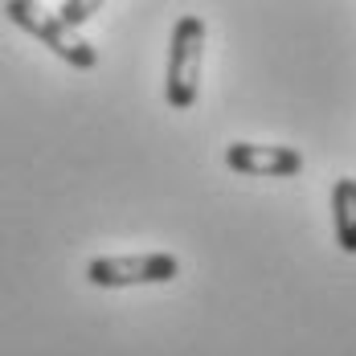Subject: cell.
<instances>
[{"instance_id":"obj_1","label":"cell","mask_w":356,"mask_h":356,"mask_svg":"<svg viewBox=\"0 0 356 356\" xmlns=\"http://www.w3.org/2000/svg\"><path fill=\"white\" fill-rule=\"evenodd\" d=\"M201 66H205V21L184 13L172 25L168 41V70H164V103L172 111H193L201 95Z\"/></svg>"},{"instance_id":"obj_2","label":"cell","mask_w":356,"mask_h":356,"mask_svg":"<svg viewBox=\"0 0 356 356\" xmlns=\"http://www.w3.org/2000/svg\"><path fill=\"white\" fill-rule=\"evenodd\" d=\"M180 275V258L168 250H147V254H103L86 262V283L103 291L123 286H160Z\"/></svg>"},{"instance_id":"obj_3","label":"cell","mask_w":356,"mask_h":356,"mask_svg":"<svg viewBox=\"0 0 356 356\" xmlns=\"http://www.w3.org/2000/svg\"><path fill=\"white\" fill-rule=\"evenodd\" d=\"M4 17L17 25V29H25L29 37H37L49 54H58L66 66L74 70H95L99 66V54H95V45L90 41H82V37L66 29L54 13H45L41 4H29V0H8L4 4Z\"/></svg>"},{"instance_id":"obj_4","label":"cell","mask_w":356,"mask_h":356,"mask_svg":"<svg viewBox=\"0 0 356 356\" xmlns=\"http://www.w3.org/2000/svg\"><path fill=\"white\" fill-rule=\"evenodd\" d=\"M225 168L238 177H262V180H286L303 172V152L286 143H246L234 140L225 147Z\"/></svg>"},{"instance_id":"obj_5","label":"cell","mask_w":356,"mask_h":356,"mask_svg":"<svg viewBox=\"0 0 356 356\" xmlns=\"http://www.w3.org/2000/svg\"><path fill=\"white\" fill-rule=\"evenodd\" d=\"M332 229L336 246L356 258V177L332 180Z\"/></svg>"},{"instance_id":"obj_6","label":"cell","mask_w":356,"mask_h":356,"mask_svg":"<svg viewBox=\"0 0 356 356\" xmlns=\"http://www.w3.org/2000/svg\"><path fill=\"white\" fill-rule=\"evenodd\" d=\"M90 13H99V0H82V4H78V0H66V4H62L54 17H58L66 29H78V25L90 17Z\"/></svg>"}]
</instances>
